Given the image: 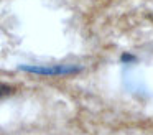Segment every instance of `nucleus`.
Here are the masks:
<instances>
[{
    "instance_id": "2",
    "label": "nucleus",
    "mask_w": 153,
    "mask_h": 135,
    "mask_svg": "<svg viewBox=\"0 0 153 135\" xmlns=\"http://www.w3.org/2000/svg\"><path fill=\"white\" fill-rule=\"evenodd\" d=\"M17 92V87L10 84H5V82H0V99H5V97H10Z\"/></svg>"
},
{
    "instance_id": "3",
    "label": "nucleus",
    "mask_w": 153,
    "mask_h": 135,
    "mask_svg": "<svg viewBox=\"0 0 153 135\" xmlns=\"http://www.w3.org/2000/svg\"><path fill=\"white\" fill-rule=\"evenodd\" d=\"M120 61H122V63H135L137 61V56L130 54V53H123V54L120 56Z\"/></svg>"
},
{
    "instance_id": "1",
    "label": "nucleus",
    "mask_w": 153,
    "mask_h": 135,
    "mask_svg": "<svg viewBox=\"0 0 153 135\" xmlns=\"http://www.w3.org/2000/svg\"><path fill=\"white\" fill-rule=\"evenodd\" d=\"M22 71L33 72L40 76H69L81 71L79 66H68V64H54V66H20Z\"/></svg>"
}]
</instances>
